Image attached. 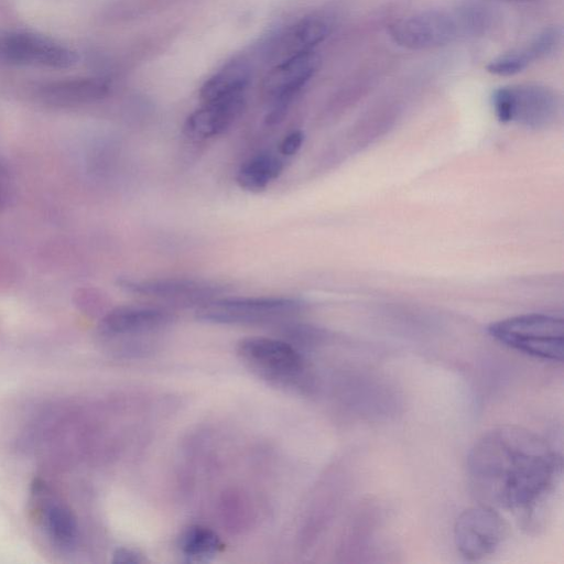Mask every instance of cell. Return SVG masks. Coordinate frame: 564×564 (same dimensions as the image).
Here are the masks:
<instances>
[{"mask_svg":"<svg viewBox=\"0 0 564 564\" xmlns=\"http://www.w3.org/2000/svg\"><path fill=\"white\" fill-rule=\"evenodd\" d=\"M561 473V455L540 435L516 425L486 432L467 458L475 498L527 519L553 491Z\"/></svg>","mask_w":564,"mask_h":564,"instance_id":"1","label":"cell"},{"mask_svg":"<svg viewBox=\"0 0 564 564\" xmlns=\"http://www.w3.org/2000/svg\"><path fill=\"white\" fill-rule=\"evenodd\" d=\"M489 335L517 351L549 361H563L564 323L561 316L531 313L491 323Z\"/></svg>","mask_w":564,"mask_h":564,"instance_id":"2","label":"cell"},{"mask_svg":"<svg viewBox=\"0 0 564 564\" xmlns=\"http://www.w3.org/2000/svg\"><path fill=\"white\" fill-rule=\"evenodd\" d=\"M305 303L295 297L253 296L215 297L197 306L200 322L225 325H254L284 321L296 316Z\"/></svg>","mask_w":564,"mask_h":564,"instance_id":"3","label":"cell"},{"mask_svg":"<svg viewBox=\"0 0 564 564\" xmlns=\"http://www.w3.org/2000/svg\"><path fill=\"white\" fill-rule=\"evenodd\" d=\"M240 360L257 376L282 387L299 384L306 376L301 351L283 339L250 336L237 344Z\"/></svg>","mask_w":564,"mask_h":564,"instance_id":"4","label":"cell"},{"mask_svg":"<svg viewBox=\"0 0 564 564\" xmlns=\"http://www.w3.org/2000/svg\"><path fill=\"white\" fill-rule=\"evenodd\" d=\"M491 100L499 121L529 128L546 127L558 110L554 91L536 84L500 87L492 93Z\"/></svg>","mask_w":564,"mask_h":564,"instance_id":"5","label":"cell"},{"mask_svg":"<svg viewBox=\"0 0 564 564\" xmlns=\"http://www.w3.org/2000/svg\"><path fill=\"white\" fill-rule=\"evenodd\" d=\"M318 64L317 54L308 51L276 63L265 75L261 90L271 104L265 116L268 124L283 120L293 98L317 70Z\"/></svg>","mask_w":564,"mask_h":564,"instance_id":"6","label":"cell"},{"mask_svg":"<svg viewBox=\"0 0 564 564\" xmlns=\"http://www.w3.org/2000/svg\"><path fill=\"white\" fill-rule=\"evenodd\" d=\"M507 523L497 509L479 505L463 511L454 525L458 552L469 561L491 555L507 535Z\"/></svg>","mask_w":564,"mask_h":564,"instance_id":"7","label":"cell"},{"mask_svg":"<svg viewBox=\"0 0 564 564\" xmlns=\"http://www.w3.org/2000/svg\"><path fill=\"white\" fill-rule=\"evenodd\" d=\"M74 51L51 39L30 32L0 34V64L63 69L75 65Z\"/></svg>","mask_w":564,"mask_h":564,"instance_id":"8","label":"cell"},{"mask_svg":"<svg viewBox=\"0 0 564 564\" xmlns=\"http://www.w3.org/2000/svg\"><path fill=\"white\" fill-rule=\"evenodd\" d=\"M458 21L443 11H424L394 22L389 34L399 46L429 50L453 42L458 35Z\"/></svg>","mask_w":564,"mask_h":564,"instance_id":"9","label":"cell"},{"mask_svg":"<svg viewBox=\"0 0 564 564\" xmlns=\"http://www.w3.org/2000/svg\"><path fill=\"white\" fill-rule=\"evenodd\" d=\"M118 285L132 294L178 305L195 304L197 306L226 291L224 285L186 278H121L118 280Z\"/></svg>","mask_w":564,"mask_h":564,"instance_id":"10","label":"cell"},{"mask_svg":"<svg viewBox=\"0 0 564 564\" xmlns=\"http://www.w3.org/2000/svg\"><path fill=\"white\" fill-rule=\"evenodd\" d=\"M173 319L174 315L162 307L123 305L106 314L99 328L107 336L147 335L167 327Z\"/></svg>","mask_w":564,"mask_h":564,"instance_id":"11","label":"cell"},{"mask_svg":"<svg viewBox=\"0 0 564 564\" xmlns=\"http://www.w3.org/2000/svg\"><path fill=\"white\" fill-rule=\"evenodd\" d=\"M245 93L204 102L185 120L184 133L192 140H204L224 133L241 116Z\"/></svg>","mask_w":564,"mask_h":564,"instance_id":"12","label":"cell"},{"mask_svg":"<svg viewBox=\"0 0 564 564\" xmlns=\"http://www.w3.org/2000/svg\"><path fill=\"white\" fill-rule=\"evenodd\" d=\"M330 31L329 22L319 15L306 17L279 33L268 44L267 56L275 64L312 51Z\"/></svg>","mask_w":564,"mask_h":564,"instance_id":"13","label":"cell"},{"mask_svg":"<svg viewBox=\"0 0 564 564\" xmlns=\"http://www.w3.org/2000/svg\"><path fill=\"white\" fill-rule=\"evenodd\" d=\"M109 84L98 77L64 78L41 84L35 89L36 97L54 107H75L91 104L105 98Z\"/></svg>","mask_w":564,"mask_h":564,"instance_id":"14","label":"cell"},{"mask_svg":"<svg viewBox=\"0 0 564 564\" xmlns=\"http://www.w3.org/2000/svg\"><path fill=\"white\" fill-rule=\"evenodd\" d=\"M251 77V68L245 61L226 64L202 86L199 95L204 102L223 99L246 91Z\"/></svg>","mask_w":564,"mask_h":564,"instance_id":"15","label":"cell"},{"mask_svg":"<svg viewBox=\"0 0 564 564\" xmlns=\"http://www.w3.org/2000/svg\"><path fill=\"white\" fill-rule=\"evenodd\" d=\"M283 171V162L270 153H261L245 162L238 170V185L248 192L260 193Z\"/></svg>","mask_w":564,"mask_h":564,"instance_id":"16","label":"cell"},{"mask_svg":"<svg viewBox=\"0 0 564 564\" xmlns=\"http://www.w3.org/2000/svg\"><path fill=\"white\" fill-rule=\"evenodd\" d=\"M223 542L210 529L202 525L186 528L178 539L181 553L189 561H207L223 550Z\"/></svg>","mask_w":564,"mask_h":564,"instance_id":"17","label":"cell"},{"mask_svg":"<svg viewBox=\"0 0 564 564\" xmlns=\"http://www.w3.org/2000/svg\"><path fill=\"white\" fill-rule=\"evenodd\" d=\"M45 525L56 544L70 547L77 539V522L72 511L61 505H51L45 510Z\"/></svg>","mask_w":564,"mask_h":564,"instance_id":"18","label":"cell"},{"mask_svg":"<svg viewBox=\"0 0 564 564\" xmlns=\"http://www.w3.org/2000/svg\"><path fill=\"white\" fill-rule=\"evenodd\" d=\"M533 62L534 58L525 46L501 54L490 61L486 68L494 75L511 76L523 72Z\"/></svg>","mask_w":564,"mask_h":564,"instance_id":"19","label":"cell"},{"mask_svg":"<svg viewBox=\"0 0 564 564\" xmlns=\"http://www.w3.org/2000/svg\"><path fill=\"white\" fill-rule=\"evenodd\" d=\"M562 41V30L552 26L539 33L529 44L528 48L534 59H540L552 54L560 46Z\"/></svg>","mask_w":564,"mask_h":564,"instance_id":"20","label":"cell"},{"mask_svg":"<svg viewBox=\"0 0 564 564\" xmlns=\"http://www.w3.org/2000/svg\"><path fill=\"white\" fill-rule=\"evenodd\" d=\"M304 141V134L302 131H292L285 135L280 144V152L283 155L290 156L295 154Z\"/></svg>","mask_w":564,"mask_h":564,"instance_id":"21","label":"cell"},{"mask_svg":"<svg viewBox=\"0 0 564 564\" xmlns=\"http://www.w3.org/2000/svg\"><path fill=\"white\" fill-rule=\"evenodd\" d=\"M112 562L123 564L143 563L144 557L135 550L129 547H119L113 553Z\"/></svg>","mask_w":564,"mask_h":564,"instance_id":"22","label":"cell"},{"mask_svg":"<svg viewBox=\"0 0 564 564\" xmlns=\"http://www.w3.org/2000/svg\"><path fill=\"white\" fill-rule=\"evenodd\" d=\"M10 182L6 169L0 164V208L9 197Z\"/></svg>","mask_w":564,"mask_h":564,"instance_id":"23","label":"cell"}]
</instances>
